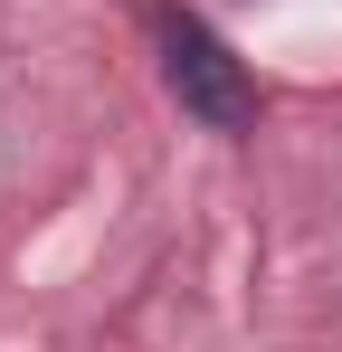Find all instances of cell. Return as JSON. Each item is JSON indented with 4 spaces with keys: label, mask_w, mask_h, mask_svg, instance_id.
Here are the masks:
<instances>
[{
    "label": "cell",
    "mask_w": 342,
    "mask_h": 352,
    "mask_svg": "<svg viewBox=\"0 0 342 352\" xmlns=\"http://www.w3.org/2000/svg\"><path fill=\"white\" fill-rule=\"evenodd\" d=\"M152 29H162V76L181 96V115H200L209 133H247L257 124V86H247V67L228 58V38L200 10H152Z\"/></svg>",
    "instance_id": "cell-1"
}]
</instances>
